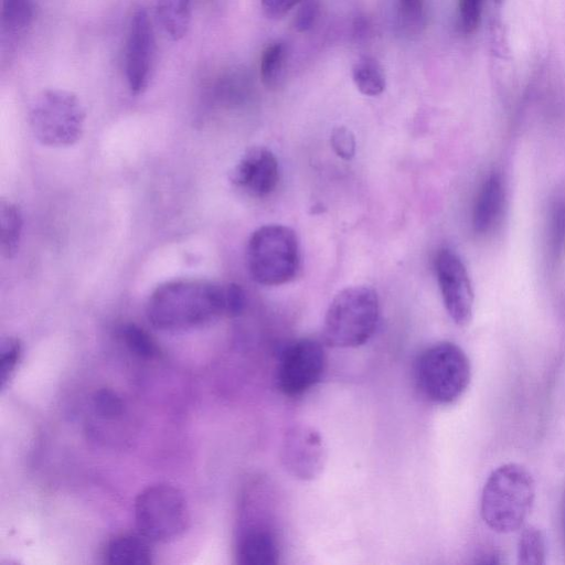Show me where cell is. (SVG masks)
I'll list each match as a JSON object with an SVG mask.
<instances>
[{"label": "cell", "mask_w": 565, "mask_h": 565, "mask_svg": "<svg viewBox=\"0 0 565 565\" xmlns=\"http://www.w3.org/2000/svg\"><path fill=\"white\" fill-rule=\"evenodd\" d=\"M246 296L236 284L175 279L159 285L147 302V318L157 329L183 331L238 316Z\"/></svg>", "instance_id": "6da1fadb"}, {"label": "cell", "mask_w": 565, "mask_h": 565, "mask_svg": "<svg viewBox=\"0 0 565 565\" xmlns=\"http://www.w3.org/2000/svg\"><path fill=\"white\" fill-rule=\"evenodd\" d=\"M535 497L530 471L519 463L498 467L488 477L480 502L484 523L499 533L518 530L526 519Z\"/></svg>", "instance_id": "7a4b0ae2"}, {"label": "cell", "mask_w": 565, "mask_h": 565, "mask_svg": "<svg viewBox=\"0 0 565 565\" xmlns=\"http://www.w3.org/2000/svg\"><path fill=\"white\" fill-rule=\"evenodd\" d=\"M380 319L376 291L364 285L339 291L330 302L322 326L323 342L332 348H356L374 334Z\"/></svg>", "instance_id": "3957f363"}, {"label": "cell", "mask_w": 565, "mask_h": 565, "mask_svg": "<svg viewBox=\"0 0 565 565\" xmlns=\"http://www.w3.org/2000/svg\"><path fill=\"white\" fill-rule=\"evenodd\" d=\"M414 377L420 393L428 401L439 405L452 404L470 383V361L457 344L437 342L417 356Z\"/></svg>", "instance_id": "277c9868"}, {"label": "cell", "mask_w": 565, "mask_h": 565, "mask_svg": "<svg viewBox=\"0 0 565 565\" xmlns=\"http://www.w3.org/2000/svg\"><path fill=\"white\" fill-rule=\"evenodd\" d=\"M250 277L263 286H278L295 278L300 253L296 233L279 224L264 225L250 235L246 247Z\"/></svg>", "instance_id": "5b68a950"}, {"label": "cell", "mask_w": 565, "mask_h": 565, "mask_svg": "<svg viewBox=\"0 0 565 565\" xmlns=\"http://www.w3.org/2000/svg\"><path fill=\"white\" fill-rule=\"evenodd\" d=\"M85 109L81 99L62 88H47L33 99L29 124L35 139L47 147H68L83 135Z\"/></svg>", "instance_id": "8992f818"}, {"label": "cell", "mask_w": 565, "mask_h": 565, "mask_svg": "<svg viewBox=\"0 0 565 565\" xmlns=\"http://www.w3.org/2000/svg\"><path fill=\"white\" fill-rule=\"evenodd\" d=\"M139 534L151 542H169L186 529L189 511L183 493L172 484L156 483L143 489L135 501Z\"/></svg>", "instance_id": "52a82bcc"}, {"label": "cell", "mask_w": 565, "mask_h": 565, "mask_svg": "<svg viewBox=\"0 0 565 565\" xmlns=\"http://www.w3.org/2000/svg\"><path fill=\"white\" fill-rule=\"evenodd\" d=\"M327 358L322 344L313 339H299L281 352L276 382L287 396H298L313 387L322 377Z\"/></svg>", "instance_id": "ba28073f"}, {"label": "cell", "mask_w": 565, "mask_h": 565, "mask_svg": "<svg viewBox=\"0 0 565 565\" xmlns=\"http://www.w3.org/2000/svg\"><path fill=\"white\" fill-rule=\"evenodd\" d=\"M156 36L147 10L137 8L129 22L125 73L128 87L134 95L142 94L149 86L156 62Z\"/></svg>", "instance_id": "9c48e42d"}, {"label": "cell", "mask_w": 565, "mask_h": 565, "mask_svg": "<svg viewBox=\"0 0 565 565\" xmlns=\"http://www.w3.org/2000/svg\"><path fill=\"white\" fill-rule=\"evenodd\" d=\"M435 271L449 317L458 326L468 324L472 318L473 291L462 260L454 250L443 248L436 255Z\"/></svg>", "instance_id": "30bf717a"}, {"label": "cell", "mask_w": 565, "mask_h": 565, "mask_svg": "<svg viewBox=\"0 0 565 565\" xmlns=\"http://www.w3.org/2000/svg\"><path fill=\"white\" fill-rule=\"evenodd\" d=\"M280 457L285 469L291 476L312 480L323 470L327 448L318 430L307 425H297L286 431Z\"/></svg>", "instance_id": "8fae6325"}, {"label": "cell", "mask_w": 565, "mask_h": 565, "mask_svg": "<svg viewBox=\"0 0 565 565\" xmlns=\"http://www.w3.org/2000/svg\"><path fill=\"white\" fill-rule=\"evenodd\" d=\"M230 180L252 196H267L275 190L279 180L277 159L267 148L253 147L232 169Z\"/></svg>", "instance_id": "7c38bea8"}, {"label": "cell", "mask_w": 565, "mask_h": 565, "mask_svg": "<svg viewBox=\"0 0 565 565\" xmlns=\"http://www.w3.org/2000/svg\"><path fill=\"white\" fill-rule=\"evenodd\" d=\"M504 186L498 173L490 174L480 186L472 210V228L478 235L494 230L504 207Z\"/></svg>", "instance_id": "4fadbf2b"}, {"label": "cell", "mask_w": 565, "mask_h": 565, "mask_svg": "<svg viewBox=\"0 0 565 565\" xmlns=\"http://www.w3.org/2000/svg\"><path fill=\"white\" fill-rule=\"evenodd\" d=\"M236 556L242 565H276L280 556L278 539L266 525L248 526L238 539Z\"/></svg>", "instance_id": "5bb4252c"}, {"label": "cell", "mask_w": 565, "mask_h": 565, "mask_svg": "<svg viewBox=\"0 0 565 565\" xmlns=\"http://www.w3.org/2000/svg\"><path fill=\"white\" fill-rule=\"evenodd\" d=\"M35 15L34 0H1L0 26L2 53L13 51L31 28Z\"/></svg>", "instance_id": "9a60e30c"}, {"label": "cell", "mask_w": 565, "mask_h": 565, "mask_svg": "<svg viewBox=\"0 0 565 565\" xmlns=\"http://www.w3.org/2000/svg\"><path fill=\"white\" fill-rule=\"evenodd\" d=\"M148 540L141 534H121L114 537L106 548V561L114 565H145L151 563Z\"/></svg>", "instance_id": "2e32d148"}, {"label": "cell", "mask_w": 565, "mask_h": 565, "mask_svg": "<svg viewBox=\"0 0 565 565\" xmlns=\"http://www.w3.org/2000/svg\"><path fill=\"white\" fill-rule=\"evenodd\" d=\"M156 14L166 34L173 41L183 39L191 24V0H157Z\"/></svg>", "instance_id": "e0dca14e"}, {"label": "cell", "mask_w": 565, "mask_h": 565, "mask_svg": "<svg viewBox=\"0 0 565 565\" xmlns=\"http://www.w3.org/2000/svg\"><path fill=\"white\" fill-rule=\"evenodd\" d=\"M23 220L19 206L10 201H0V249L4 257L12 258L20 245Z\"/></svg>", "instance_id": "ac0fdd59"}, {"label": "cell", "mask_w": 565, "mask_h": 565, "mask_svg": "<svg viewBox=\"0 0 565 565\" xmlns=\"http://www.w3.org/2000/svg\"><path fill=\"white\" fill-rule=\"evenodd\" d=\"M352 78L356 88L366 96L382 94L386 86V78L380 63L369 56L361 57L352 68Z\"/></svg>", "instance_id": "d6986e66"}, {"label": "cell", "mask_w": 565, "mask_h": 565, "mask_svg": "<svg viewBox=\"0 0 565 565\" xmlns=\"http://www.w3.org/2000/svg\"><path fill=\"white\" fill-rule=\"evenodd\" d=\"M287 51L284 43L268 45L260 57L259 72L263 84L268 89L277 88L285 76Z\"/></svg>", "instance_id": "ffe728a7"}, {"label": "cell", "mask_w": 565, "mask_h": 565, "mask_svg": "<svg viewBox=\"0 0 565 565\" xmlns=\"http://www.w3.org/2000/svg\"><path fill=\"white\" fill-rule=\"evenodd\" d=\"M546 545L543 532L533 525L523 529L518 543V562L524 565L545 563Z\"/></svg>", "instance_id": "44dd1931"}, {"label": "cell", "mask_w": 565, "mask_h": 565, "mask_svg": "<svg viewBox=\"0 0 565 565\" xmlns=\"http://www.w3.org/2000/svg\"><path fill=\"white\" fill-rule=\"evenodd\" d=\"M120 338L126 348L138 358L151 360L159 354V348L153 338L135 323L124 324L120 328Z\"/></svg>", "instance_id": "7402d4cb"}, {"label": "cell", "mask_w": 565, "mask_h": 565, "mask_svg": "<svg viewBox=\"0 0 565 565\" xmlns=\"http://www.w3.org/2000/svg\"><path fill=\"white\" fill-rule=\"evenodd\" d=\"M93 407L99 417L107 420L117 419L124 413L122 399L109 388H100L94 394Z\"/></svg>", "instance_id": "603a6c76"}, {"label": "cell", "mask_w": 565, "mask_h": 565, "mask_svg": "<svg viewBox=\"0 0 565 565\" xmlns=\"http://www.w3.org/2000/svg\"><path fill=\"white\" fill-rule=\"evenodd\" d=\"M21 356V344L15 338H6L0 345V383L4 388Z\"/></svg>", "instance_id": "cb8c5ba5"}, {"label": "cell", "mask_w": 565, "mask_h": 565, "mask_svg": "<svg viewBox=\"0 0 565 565\" xmlns=\"http://www.w3.org/2000/svg\"><path fill=\"white\" fill-rule=\"evenodd\" d=\"M565 247V201L555 204L550 222V248L558 257Z\"/></svg>", "instance_id": "d4e9b609"}, {"label": "cell", "mask_w": 565, "mask_h": 565, "mask_svg": "<svg viewBox=\"0 0 565 565\" xmlns=\"http://www.w3.org/2000/svg\"><path fill=\"white\" fill-rule=\"evenodd\" d=\"M483 0H458V23L462 33H473L481 21Z\"/></svg>", "instance_id": "484cf974"}, {"label": "cell", "mask_w": 565, "mask_h": 565, "mask_svg": "<svg viewBox=\"0 0 565 565\" xmlns=\"http://www.w3.org/2000/svg\"><path fill=\"white\" fill-rule=\"evenodd\" d=\"M331 147L343 160H350L355 153L354 135L347 127L340 126L332 130L330 137Z\"/></svg>", "instance_id": "4316f807"}, {"label": "cell", "mask_w": 565, "mask_h": 565, "mask_svg": "<svg viewBox=\"0 0 565 565\" xmlns=\"http://www.w3.org/2000/svg\"><path fill=\"white\" fill-rule=\"evenodd\" d=\"M294 25L298 31L309 30L318 14L319 0H301L297 6Z\"/></svg>", "instance_id": "83f0119b"}, {"label": "cell", "mask_w": 565, "mask_h": 565, "mask_svg": "<svg viewBox=\"0 0 565 565\" xmlns=\"http://www.w3.org/2000/svg\"><path fill=\"white\" fill-rule=\"evenodd\" d=\"M399 11L407 26L418 25L423 19L424 0H399Z\"/></svg>", "instance_id": "f1b7e54d"}, {"label": "cell", "mask_w": 565, "mask_h": 565, "mask_svg": "<svg viewBox=\"0 0 565 565\" xmlns=\"http://www.w3.org/2000/svg\"><path fill=\"white\" fill-rule=\"evenodd\" d=\"M301 0H260L262 9L269 19H281Z\"/></svg>", "instance_id": "f546056e"}]
</instances>
